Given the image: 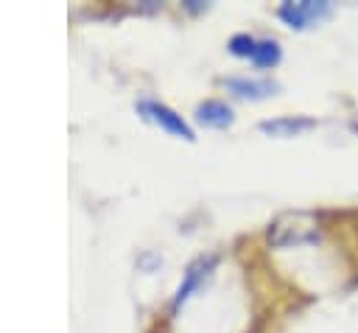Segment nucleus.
I'll use <instances>...</instances> for the list:
<instances>
[{
  "label": "nucleus",
  "mask_w": 358,
  "mask_h": 333,
  "mask_svg": "<svg viewBox=\"0 0 358 333\" xmlns=\"http://www.w3.org/2000/svg\"><path fill=\"white\" fill-rule=\"evenodd\" d=\"M224 87H227V92H232L235 98H243V101H263L280 90V84L274 78H257V76H229V78H224Z\"/></svg>",
  "instance_id": "nucleus-4"
},
{
  "label": "nucleus",
  "mask_w": 358,
  "mask_h": 333,
  "mask_svg": "<svg viewBox=\"0 0 358 333\" xmlns=\"http://www.w3.org/2000/svg\"><path fill=\"white\" fill-rule=\"evenodd\" d=\"M280 59H282L280 42L271 39V36H257V45H255V53H252L249 62H252L255 67H260V70H271V67L280 64Z\"/></svg>",
  "instance_id": "nucleus-7"
},
{
  "label": "nucleus",
  "mask_w": 358,
  "mask_h": 333,
  "mask_svg": "<svg viewBox=\"0 0 358 333\" xmlns=\"http://www.w3.org/2000/svg\"><path fill=\"white\" fill-rule=\"evenodd\" d=\"M330 14H333V3H324V0H296V3L277 6V17L294 31L322 25Z\"/></svg>",
  "instance_id": "nucleus-2"
},
{
  "label": "nucleus",
  "mask_w": 358,
  "mask_h": 333,
  "mask_svg": "<svg viewBox=\"0 0 358 333\" xmlns=\"http://www.w3.org/2000/svg\"><path fill=\"white\" fill-rule=\"evenodd\" d=\"M215 263H218L215 255H199V257L185 269L182 283H179V288H176V294H173V311H179V308H182V305H185V302L204 285V280L213 274Z\"/></svg>",
  "instance_id": "nucleus-3"
},
{
  "label": "nucleus",
  "mask_w": 358,
  "mask_h": 333,
  "mask_svg": "<svg viewBox=\"0 0 358 333\" xmlns=\"http://www.w3.org/2000/svg\"><path fill=\"white\" fill-rule=\"evenodd\" d=\"M255 45H257V36H252V34H235V36L227 42L229 53H232V56H241V59H252Z\"/></svg>",
  "instance_id": "nucleus-8"
},
{
  "label": "nucleus",
  "mask_w": 358,
  "mask_h": 333,
  "mask_svg": "<svg viewBox=\"0 0 358 333\" xmlns=\"http://www.w3.org/2000/svg\"><path fill=\"white\" fill-rule=\"evenodd\" d=\"M137 112H140L148 123H154V126L165 129L168 134H173V137H179V140H187V143H193V140H196L193 126H190V123H187L176 109H171V106H168V104H162V101L143 98V101L137 104Z\"/></svg>",
  "instance_id": "nucleus-1"
},
{
  "label": "nucleus",
  "mask_w": 358,
  "mask_h": 333,
  "mask_svg": "<svg viewBox=\"0 0 358 333\" xmlns=\"http://www.w3.org/2000/svg\"><path fill=\"white\" fill-rule=\"evenodd\" d=\"M185 6H187V8H190V11H201V8H207V6H201V3H199V0H187V3H185Z\"/></svg>",
  "instance_id": "nucleus-9"
},
{
  "label": "nucleus",
  "mask_w": 358,
  "mask_h": 333,
  "mask_svg": "<svg viewBox=\"0 0 358 333\" xmlns=\"http://www.w3.org/2000/svg\"><path fill=\"white\" fill-rule=\"evenodd\" d=\"M193 115H196V123H201V126H207V129H227V126H232V120H235L232 106H229L227 101H218V98L201 101Z\"/></svg>",
  "instance_id": "nucleus-6"
},
{
  "label": "nucleus",
  "mask_w": 358,
  "mask_h": 333,
  "mask_svg": "<svg viewBox=\"0 0 358 333\" xmlns=\"http://www.w3.org/2000/svg\"><path fill=\"white\" fill-rule=\"evenodd\" d=\"M313 126H316V120L308 118V115H280V118L260 120L257 129L268 137H299V134L310 132Z\"/></svg>",
  "instance_id": "nucleus-5"
}]
</instances>
